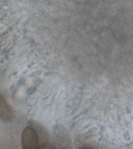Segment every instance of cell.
I'll return each mask as SVG.
<instances>
[{
    "label": "cell",
    "mask_w": 133,
    "mask_h": 149,
    "mask_svg": "<svg viewBox=\"0 0 133 149\" xmlns=\"http://www.w3.org/2000/svg\"><path fill=\"white\" fill-rule=\"evenodd\" d=\"M54 134L58 148H72V143L69 133L62 124H58L55 126Z\"/></svg>",
    "instance_id": "obj_1"
},
{
    "label": "cell",
    "mask_w": 133,
    "mask_h": 149,
    "mask_svg": "<svg viewBox=\"0 0 133 149\" xmlns=\"http://www.w3.org/2000/svg\"><path fill=\"white\" fill-rule=\"evenodd\" d=\"M22 144L24 149L39 148L37 134L33 128L28 127L24 129L22 134Z\"/></svg>",
    "instance_id": "obj_2"
},
{
    "label": "cell",
    "mask_w": 133,
    "mask_h": 149,
    "mask_svg": "<svg viewBox=\"0 0 133 149\" xmlns=\"http://www.w3.org/2000/svg\"><path fill=\"white\" fill-rule=\"evenodd\" d=\"M13 109L8 100L0 95V120L5 123H10L13 118Z\"/></svg>",
    "instance_id": "obj_3"
}]
</instances>
